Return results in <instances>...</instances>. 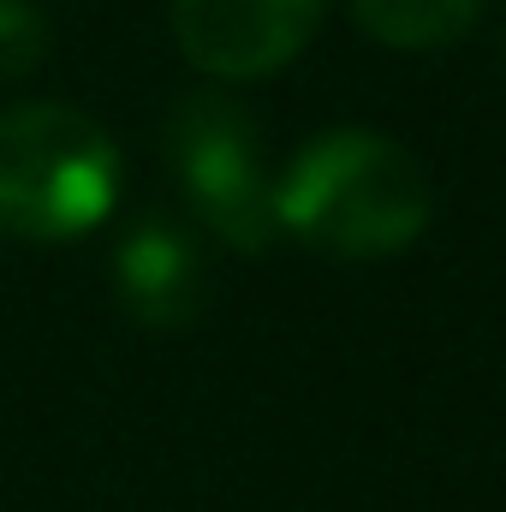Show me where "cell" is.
I'll return each instance as SVG.
<instances>
[{
    "instance_id": "obj_1",
    "label": "cell",
    "mask_w": 506,
    "mask_h": 512,
    "mask_svg": "<svg viewBox=\"0 0 506 512\" xmlns=\"http://www.w3.org/2000/svg\"><path fill=\"white\" fill-rule=\"evenodd\" d=\"M435 191L423 161L370 126L316 131L274 179V221L298 245L346 262L411 251L429 227Z\"/></svg>"
},
{
    "instance_id": "obj_2",
    "label": "cell",
    "mask_w": 506,
    "mask_h": 512,
    "mask_svg": "<svg viewBox=\"0 0 506 512\" xmlns=\"http://www.w3.org/2000/svg\"><path fill=\"white\" fill-rule=\"evenodd\" d=\"M120 197V149L66 102L0 108V233L30 245L84 239Z\"/></svg>"
},
{
    "instance_id": "obj_3",
    "label": "cell",
    "mask_w": 506,
    "mask_h": 512,
    "mask_svg": "<svg viewBox=\"0 0 506 512\" xmlns=\"http://www.w3.org/2000/svg\"><path fill=\"white\" fill-rule=\"evenodd\" d=\"M161 155L191 203V215L233 251H268L274 221V173L262 155L256 120L227 90H185L167 108Z\"/></svg>"
},
{
    "instance_id": "obj_4",
    "label": "cell",
    "mask_w": 506,
    "mask_h": 512,
    "mask_svg": "<svg viewBox=\"0 0 506 512\" xmlns=\"http://www.w3.org/2000/svg\"><path fill=\"white\" fill-rule=\"evenodd\" d=\"M322 0H173L179 54L221 84H251L304 54Z\"/></svg>"
},
{
    "instance_id": "obj_5",
    "label": "cell",
    "mask_w": 506,
    "mask_h": 512,
    "mask_svg": "<svg viewBox=\"0 0 506 512\" xmlns=\"http://www.w3.org/2000/svg\"><path fill=\"white\" fill-rule=\"evenodd\" d=\"M114 292L143 328H185L203 310V251L173 221L131 227L114 251Z\"/></svg>"
},
{
    "instance_id": "obj_6",
    "label": "cell",
    "mask_w": 506,
    "mask_h": 512,
    "mask_svg": "<svg viewBox=\"0 0 506 512\" xmlns=\"http://www.w3.org/2000/svg\"><path fill=\"white\" fill-rule=\"evenodd\" d=\"M346 6L370 42L399 48V54L453 48L483 18V0H346Z\"/></svg>"
},
{
    "instance_id": "obj_7",
    "label": "cell",
    "mask_w": 506,
    "mask_h": 512,
    "mask_svg": "<svg viewBox=\"0 0 506 512\" xmlns=\"http://www.w3.org/2000/svg\"><path fill=\"white\" fill-rule=\"evenodd\" d=\"M48 54V18L36 0H0V84H18Z\"/></svg>"
},
{
    "instance_id": "obj_8",
    "label": "cell",
    "mask_w": 506,
    "mask_h": 512,
    "mask_svg": "<svg viewBox=\"0 0 506 512\" xmlns=\"http://www.w3.org/2000/svg\"><path fill=\"white\" fill-rule=\"evenodd\" d=\"M501 72H506V30H501Z\"/></svg>"
}]
</instances>
